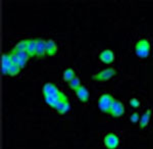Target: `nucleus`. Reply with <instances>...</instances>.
I'll return each mask as SVG.
<instances>
[{
  "instance_id": "obj_22",
  "label": "nucleus",
  "mask_w": 153,
  "mask_h": 149,
  "mask_svg": "<svg viewBox=\"0 0 153 149\" xmlns=\"http://www.w3.org/2000/svg\"><path fill=\"white\" fill-rule=\"evenodd\" d=\"M140 100L139 99H137V98H132L130 100V105L132 106V107H135V108H137V107H139L140 106Z\"/></svg>"
},
{
  "instance_id": "obj_13",
  "label": "nucleus",
  "mask_w": 153,
  "mask_h": 149,
  "mask_svg": "<svg viewBox=\"0 0 153 149\" xmlns=\"http://www.w3.org/2000/svg\"><path fill=\"white\" fill-rule=\"evenodd\" d=\"M58 47L57 44L55 43V41L52 40V39H49V40L46 41V53L49 56H54L56 53H57Z\"/></svg>"
},
{
  "instance_id": "obj_15",
  "label": "nucleus",
  "mask_w": 153,
  "mask_h": 149,
  "mask_svg": "<svg viewBox=\"0 0 153 149\" xmlns=\"http://www.w3.org/2000/svg\"><path fill=\"white\" fill-rule=\"evenodd\" d=\"M18 53V56H19V66L21 69H24L25 66H26V63H28L29 58L31 57V56L28 54V52L27 51H24V52H16Z\"/></svg>"
},
{
  "instance_id": "obj_5",
  "label": "nucleus",
  "mask_w": 153,
  "mask_h": 149,
  "mask_svg": "<svg viewBox=\"0 0 153 149\" xmlns=\"http://www.w3.org/2000/svg\"><path fill=\"white\" fill-rule=\"evenodd\" d=\"M103 141H104V145L107 149H117L120 145V138L113 133L107 134Z\"/></svg>"
},
{
  "instance_id": "obj_19",
  "label": "nucleus",
  "mask_w": 153,
  "mask_h": 149,
  "mask_svg": "<svg viewBox=\"0 0 153 149\" xmlns=\"http://www.w3.org/2000/svg\"><path fill=\"white\" fill-rule=\"evenodd\" d=\"M81 86H82V84H81V81L78 77H75L71 82H68V87L71 89H73L74 91H76Z\"/></svg>"
},
{
  "instance_id": "obj_9",
  "label": "nucleus",
  "mask_w": 153,
  "mask_h": 149,
  "mask_svg": "<svg viewBox=\"0 0 153 149\" xmlns=\"http://www.w3.org/2000/svg\"><path fill=\"white\" fill-rule=\"evenodd\" d=\"M59 91H60V90H59L57 87H56L52 83H46L45 85L43 86V89H42L44 98L49 97V96H52V95H54V94L58 93Z\"/></svg>"
},
{
  "instance_id": "obj_4",
  "label": "nucleus",
  "mask_w": 153,
  "mask_h": 149,
  "mask_svg": "<svg viewBox=\"0 0 153 149\" xmlns=\"http://www.w3.org/2000/svg\"><path fill=\"white\" fill-rule=\"evenodd\" d=\"M125 113V105L122 101L114 99L113 101L111 108H110L109 115H111L113 118H120L122 115H124Z\"/></svg>"
},
{
  "instance_id": "obj_12",
  "label": "nucleus",
  "mask_w": 153,
  "mask_h": 149,
  "mask_svg": "<svg viewBox=\"0 0 153 149\" xmlns=\"http://www.w3.org/2000/svg\"><path fill=\"white\" fill-rule=\"evenodd\" d=\"M76 92V95L78 99L80 101H82V102H87L89 100V96H90V93H89L88 89L86 88V87H84L83 85L80 87V88L78 89Z\"/></svg>"
},
{
  "instance_id": "obj_10",
  "label": "nucleus",
  "mask_w": 153,
  "mask_h": 149,
  "mask_svg": "<svg viewBox=\"0 0 153 149\" xmlns=\"http://www.w3.org/2000/svg\"><path fill=\"white\" fill-rule=\"evenodd\" d=\"M46 41L43 39H37V50H36V57L43 58L46 55Z\"/></svg>"
},
{
  "instance_id": "obj_17",
  "label": "nucleus",
  "mask_w": 153,
  "mask_h": 149,
  "mask_svg": "<svg viewBox=\"0 0 153 149\" xmlns=\"http://www.w3.org/2000/svg\"><path fill=\"white\" fill-rule=\"evenodd\" d=\"M28 42L29 40H22L19 43H16V45L14 46L13 50L16 52H24L27 51V47H28Z\"/></svg>"
},
{
  "instance_id": "obj_3",
  "label": "nucleus",
  "mask_w": 153,
  "mask_h": 149,
  "mask_svg": "<svg viewBox=\"0 0 153 149\" xmlns=\"http://www.w3.org/2000/svg\"><path fill=\"white\" fill-rule=\"evenodd\" d=\"M117 74V71L115 69L113 68H108V69H105L103 71L99 72L98 74H95L92 76V79L94 81H98V82H105V81H108L114 77Z\"/></svg>"
},
{
  "instance_id": "obj_18",
  "label": "nucleus",
  "mask_w": 153,
  "mask_h": 149,
  "mask_svg": "<svg viewBox=\"0 0 153 149\" xmlns=\"http://www.w3.org/2000/svg\"><path fill=\"white\" fill-rule=\"evenodd\" d=\"M62 77H63V80L68 83V82H71L76 77V73L73 69H66L65 71L63 72Z\"/></svg>"
},
{
  "instance_id": "obj_14",
  "label": "nucleus",
  "mask_w": 153,
  "mask_h": 149,
  "mask_svg": "<svg viewBox=\"0 0 153 149\" xmlns=\"http://www.w3.org/2000/svg\"><path fill=\"white\" fill-rule=\"evenodd\" d=\"M150 116H151V109H147L143 115L140 118V121H139V124H140V128L141 129H145L146 127L148 126L149 124V121H150Z\"/></svg>"
},
{
  "instance_id": "obj_2",
  "label": "nucleus",
  "mask_w": 153,
  "mask_h": 149,
  "mask_svg": "<svg viewBox=\"0 0 153 149\" xmlns=\"http://www.w3.org/2000/svg\"><path fill=\"white\" fill-rule=\"evenodd\" d=\"M113 101H114V98H113L110 94L104 93L100 96L99 99H98V107H99V109L102 112L109 113Z\"/></svg>"
},
{
  "instance_id": "obj_16",
  "label": "nucleus",
  "mask_w": 153,
  "mask_h": 149,
  "mask_svg": "<svg viewBox=\"0 0 153 149\" xmlns=\"http://www.w3.org/2000/svg\"><path fill=\"white\" fill-rule=\"evenodd\" d=\"M36 50H37V39H33V40H29L28 47H27V52L31 57L36 56Z\"/></svg>"
},
{
  "instance_id": "obj_7",
  "label": "nucleus",
  "mask_w": 153,
  "mask_h": 149,
  "mask_svg": "<svg viewBox=\"0 0 153 149\" xmlns=\"http://www.w3.org/2000/svg\"><path fill=\"white\" fill-rule=\"evenodd\" d=\"M99 59L101 63H105V64H110L114 61L115 55L114 52L110 49H105V50L101 51V53L99 54Z\"/></svg>"
},
{
  "instance_id": "obj_21",
  "label": "nucleus",
  "mask_w": 153,
  "mask_h": 149,
  "mask_svg": "<svg viewBox=\"0 0 153 149\" xmlns=\"http://www.w3.org/2000/svg\"><path fill=\"white\" fill-rule=\"evenodd\" d=\"M9 56H10V59H11V63L12 64H16L19 66V56H18V53L12 49V50L9 52Z\"/></svg>"
},
{
  "instance_id": "obj_23",
  "label": "nucleus",
  "mask_w": 153,
  "mask_h": 149,
  "mask_svg": "<svg viewBox=\"0 0 153 149\" xmlns=\"http://www.w3.org/2000/svg\"><path fill=\"white\" fill-rule=\"evenodd\" d=\"M140 118H141V116L139 115V113H138V112H134V113H132V115H131L130 120H131V121H132V123L136 124L137 121H140Z\"/></svg>"
},
{
  "instance_id": "obj_11",
  "label": "nucleus",
  "mask_w": 153,
  "mask_h": 149,
  "mask_svg": "<svg viewBox=\"0 0 153 149\" xmlns=\"http://www.w3.org/2000/svg\"><path fill=\"white\" fill-rule=\"evenodd\" d=\"M70 108H71V104H70V101H68V97L62 99L55 107L56 111H57L59 115H65V113L70 110Z\"/></svg>"
},
{
  "instance_id": "obj_6",
  "label": "nucleus",
  "mask_w": 153,
  "mask_h": 149,
  "mask_svg": "<svg viewBox=\"0 0 153 149\" xmlns=\"http://www.w3.org/2000/svg\"><path fill=\"white\" fill-rule=\"evenodd\" d=\"M66 95L65 93H62L61 91H59L58 93L54 94L52 96H49V97H45V102L48 104L49 106H51L52 108H55L57 106V104L60 102L62 99H65Z\"/></svg>"
},
{
  "instance_id": "obj_1",
  "label": "nucleus",
  "mask_w": 153,
  "mask_h": 149,
  "mask_svg": "<svg viewBox=\"0 0 153 149\" xmlns=\"http://www.w3.org/2000/svg\"><path fill=\"white\" fill-rule=\"evenodd\" d=\"M150 49L151 45L150 42L147 39H141L136 43L135 45V53L138 57L140 58H146L150 54Z\"/></svg>"
},
{
  "instance_id": "obj_8",
  "label": "nucleus",
  "mask_w": 153,
  "mask_h": 149,
  "mask_svg": "<svg viewBox=\"0 0 153 149\" xmlns=\"http://www.w3.org/2000/svg\"><path fill=\"white\" fill-rule=\"evenodd\" d=\"M12 66L9 53H3L1 56V72L3 74H8V71Z\"/></svg>"
},
{
  "instance_id": "obj_20",
  "label": "nucleus",
  "mask_w": 153,
  "mask_h": 149,
  "mask_svg": "<svg viewBox=\"0 0 153 149\" xmlns=\"http://www.w3.org/2000/svg\"><path fill=\"white\" fill-rule=\"evenodd\" d=\"M21 68H19V66H16V64H12L10 66V69H9L8 71V76L10 77H16L18 76L19 74V72H21Z\"/></svg>"
}]
</instances>
